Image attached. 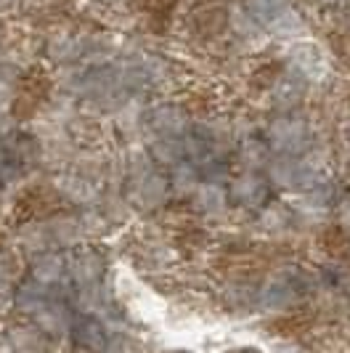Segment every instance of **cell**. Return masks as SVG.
<instances>
[{"mask_svg": "<svg viewBox=\"0 0 350 353\" xmlns=\"http://www.w3.org/2000/svg\"><path fill=\"white\" fill-rule=\"evenodd\" d=\"M305 19L300 17L298 11L289 6V8H284L279 17L271 19L268 21V32L274 37H279V40H298V37H305Z\"/></svg>", "mask_w": 350, "mask_h": 353, "instance_id": "cell-2", "label": "cell"}, {"mask_svg": "<svg viewBox=\"0 0 350 353\" xmlns=\"http://www.w3.org/2000/svg\"><path fill=\"white\" fill-rule=\"evenodd\" d=\"M247 8L258 17V21H271V19H276L284 11V8H289V0H247Z\"/></svg>", "mask_w": 350, "mask_h": 353, "instance_id": "cell-7", "label": "cell"}, {"mask_svg": "<svg viewBox=\"0 0 350 353\" xmlns=\"http://www.w3.org/2000/svg\"><path fill=\"white\" fill-rule=\"evenodd\" d=\"M157 123L162 125V128H167V130H178L181 125L186 123V117H183V112H181L178 106H159Z\"/></svg>", "mask_w": 350, "mask_h": 353, "instance_id": "cell-9", "label": "cell"}, {"mask_svg": "<svg viewBox=\"0 0 350 353\" xmlns=\"http://www.w3.org/2000/svg\"><path fill=\"white\" fill-rule=\"evenodd\" d=\"M228 24H231V30L242 37V40L262 43V30L260 24H258V17L247 6H234L231 14H228Z\"/></svg>", "mask_w": 350, "mask_h": 353, "instance_id": "cell-4", "label": "cell"}, {"mask_svg": "<svg viewBox=\"0 0 350 353\" xmlns=\"http://www.w3.org/2000/svg\"><path fill=\"white\" fill-rule=\"evenodd\" d=\"M17 3L19 0H0V14H3V11H14V8H17Z\"/></svg>", "mask_w": 350, "mask_h": 353, "instance_id": "cell-11", "label": "cell"}, {"mask_svg": "<svg viewBox=\"0 0 350 353\" xmlns=\"http://www.w3.org/2000/svg\"><path fill=\"white\" fill-rule=\"evenodd\" d=\"M45 53L59 64L72 61V59L83 56V37H74L72 32H56L53 37H48Z\"/></svg>", "mask_w": 350, "mask_h": 353, "instance_id": "cell-3", "label": "cell"}, {"mask_svg": "<svg viewBox=\"0 0 350 353\" xmlns=\"http://www.w3.org/2000/svg\"><path fill=\"white\" fill-rule=\"evenodd\" d=\"M271 139L281 149H295L305 141V125L300 120H276L271 128Z\"/></svg>", "mask_w": 350, "mask_h": 353, "instance_id": "cell-6", "label": "cell"}, {"mask_svg": "<svg viewBox=\"0 0 350 353\" xmlns=\"http://www.w3.org/2000/svg\"><path fill=\"white\" fill-rule=\"evenodd\" d=\"M117 51H120L117 37L112 35H93L88 37V40H83V56H85V61H90V64H104Z\"/></svg>", "mask_w": 350, "mask_h": 353, "instance_id": "cell-5", "label": "cell"}, {"mask_svg": "<svg viewBox=\"0 0 350 353\" xmlns=\"http://www.w3.org/2000/svg\"><path fill=\"white\" fill-rule=\"evenodd\" d=\"M345 6H348V11H350V0H345Z\"/></svg>", "mask_w": 350, "mask_h": 353, "instance_id": "cell-12", "label": "cell"}, {"mask_svg": "<svg viewBox=\"0 0 350 353\" xmlns=\"http://www.w3.org/2000/svg\"><path fill=\"white\" fill-rule=\"evenodd\" d=\"M340 215H342V223L350 229V199H345L342 202V208H340Z\"/></svg>", "mask_w": 350, "mask_h": 353, "instance_id": "cell-10", "label": "cell"}, {"mask_svg": "<svg viewBox=\"0 0 350 353\" xmlns=\"http://www.w3.org/2000/svg\"><path fill=\"white\" fill-rule=\"evenodd\" d=\"M287 56H289V64L308 80H321L329 72V59L316 40H308V37L292 40L287 48Z\"/></svg>", "mask_w": 350, "mask_h": 353, "instance_id": "cell-1", "label": "cell"}, {"mask_svg": "<svg viewBox=\"0 0 350 353\" xmlns=\"http://www.w3.org/2000/svg\"><path fill=\"white\" fill-rule=\"evenodd\" d=\"M143 67H146V74H149V83H165V80H170L167 64L162 59H157V56H143Z\"/></svg>", "mask_w": 350, "mask_h": 353, "instance_id": "cell-8", "label": "cell"}]
</instances>
